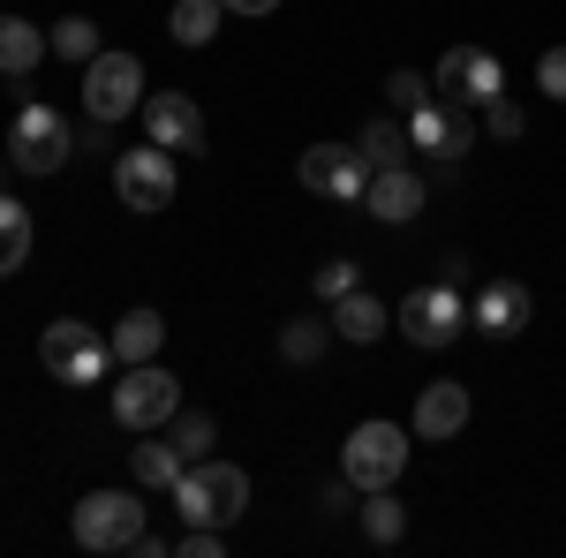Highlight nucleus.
Segmentation results:
<instances>
[{"label": "nucleus", "mask_w": 566, "mask_h": 558, "mask_svg": "<svg viewBox=\"0 0 566 558\" xmlns=\"http://www.w3.org/2000/svg\"><path fill=\"white\" fill-rule=\"evenodd\" d=\"M175 506H181V520L227 528V520H242V506H250V475L234 468V461H189L181 483H175Z\"/></svg>", "instance_id": "nucleus-1"}, {"label": "nucleus", "mask_w": 566, "mask_h": 558, "mask_svg": "<svg viewBox=\"0 0 566 558\" xmlns=\"http://www.w3.org/2000/svg\"><path fill=\"white\" fill-rule=\"evenodd\" d=\"M408 468V430L400 423H355L348 445H340V475H348L355 491L370 498V491H392Z\"/></svg>", "instance_id": "nucleus-2"}, {"label": "nucleus", "mask_w": 566, "mask_h": 558, "mask_svg": "<svg viewBox=\"0 0 566 558\" xmlns=\"http://www.w3.org/2000/svg\"><path fill=\"white\" fill-rule=\"evenodd\" d=\"M39 362H45V378H53V386H98V378H106V362H114V340H98L84 317H61V325H45Z\"/></svg>", "instance_id": "nucleus-3"}, {"label": "nucleus", "mask_w": 566, "mask_h": 558, "mask_svg": "<svg viewBox=\"0 0 566 558\" xmlns=\"http://www.w3.org/2000/svg\"><path fill=\"white\" fill-rule=\"evenodd\" d=\"M76 544L84 551H136L151 528H144V498L136 491H91L84 506H76Z\"/></svg>", "instance_id": "nucleus-4"}, {"label": "nucleus", "mask_w": 566, "mask_h": 558, "mask_svg": "<svg viewBox=\"0 0 566 558\" xmlns=\"http://www.w3.org/2000/svg\"><path fill=\"white\" fill-rule=\"evenodd\" d=\"M181 408V386L175 370H159V362H122V386H114V423L122 430H167V415Z\"/></svg>", "instance_id": "nucleus-5"}, {"label": "nucleus", "mask_w": 566, "mask_h": 558, "mask_svg": "<svg viewBox=\"0 0 566 558\" xmlns=\"http://www.w3.org/2000/svg\"><path fill=\"white\" fill-rule=\"evenodd\" d=\"M136 106H144V61L136 53H98V61H84V114L98 129L129 122Z\"/></svg>", "instance_id": "nucleus-6"}, {"label": "nucleus", "mask_w": 566, "mask_h": 558, "mask_svg": "<svg viewBox=\"0 0 566 558\" xmlns=\"http://www.w3.org/2000/svg\"><path fill=\"white\" fill-rule=\"evenodd\" d=\"M69 151H76L69 114H53V106H23V114H15V129H8V159H15L23 173H61V167H69Z\"/></svg>", "instance_id": "nucleus-7"}, {"label": "nucleus", "mask_w": 566, "mask_h": 558, "mask_svg": "<svg viewBox=\"0 0 566 558\" xmlns=\"http://www.w3.org/2000/svg\"><path fill=\"white\" fill-rule=\"evenodd\" d=\"M114 197L129 204V212H167L175 204V151H159V144H136L114 159Z\"/></svg>", "instance_id": "nucleus-8"}, {"label": "nucleus", "mask_w": 566, "mask_h": 558, "mask_svg": "<svg viewBox=\"0 0 566 558\" xmlns=\"http://www.w3.org/2000/svg\"><path fill=\"white\" fill-rule=\"evenodd\" d=\"M295 173H303V189L340 197V204H363V189H370V159H363L355 144H310Z\"/></svg>", "instance_id": "nucleus-9"}, {"label": "nucleus", "mask_w": 566, "mask_h": 558, "mask_svg": "<svg viewBox=\"0 0 566 558\" xmlns=\"http://www.w3.org/2000/svg\"><path fill=\"white\" fill-rule=\"evenodd\" d=\"M431 84L446 91V98H461V106H491V98L506 91V76H499V61H491L483 45H446Z\"/></svg>", "instance_id": "nucleus-10"}, {"label": "nucleus", "mask_w": 566, "mask_h": 558, "mask_svg": "<svg viewBox=\"0 0 566 558\" xmlns=\"http://www.w3.org/2000/svg\"><path fill=\"white\" fill-rule=\"evenodd\" d=\"M461 325H469V309H461L453 287H416V295L400 302V333H408L416 347H453Z\"/></svg>", "instance_id": "nucleus-11"}, {"label": "nucleus", "mask_w": 566, "mask_h": 558, "mask_svg": "<svg viewBox=\"0 0 566 558\" xmlns=\"http://www.w3.org/2000/svg\"><path fill=\"white\" fill-rule=\"evenodd\" d=\"M144 129H151V144L159 151H205V106L189 98V91H151L144 98Z\"/></svg>", "instance_id": "nucleus-12"}, {"label": "nucleus", "mask_w": 566, "mask_h": 558, "mask_svg": "<svg viewBox=\"0 0 566 558\" xmlns=\"http://www.w3.org/2000/svg\"><path fill=\"white\" fill-rule=\"evenodd\" d=\"M423 204H431V189H423V173H416V167H378V173H370V189H363V212L386 219V227H408Z\"/></svg>", "instance_id": "nucleus-13"}, {"label": "nucleus", "mask_w": 566, "mask_h": 558, "mask_svg": "<svg viewBox=\"0 0 566 558\" xmlns=\"http://www.w3.org/2000/svg\"><path fill=\"white\" fill-rule=\"evenodd\" d=\"M408 144H423V151H431V159H461V151H469V144H476V129H469V114H461V106H416V114H408Z\"/></svg>", "instance_id": "nucleus-14"}, {"label": "nucleus", "mask_w": 566, "mask_h": 558, "mask_svg": "<svg viewBox=\"0 0 566 558\" xmlns=\"http://www.w3.org/2000/svg\"><path fill=\"white\" fill-rule=\"evenodd\" d=\"M528 287L522 280H491L476 295V333H491V340H514V333H528Z\"/></svg>", "instance_id": "nucleus-15"}, {"label": "nucleus", "mask_w": 566, "mask_h": 558, "mask_svg": "<svg viewBox=\"0 0 566 558\" xmlns=\"http://www.w3.org/2000/svg\"><path fill=\"white\" fill-rule=\"evenodd\" d=\"M53 39H45L39 23H23V15H0V76H15V84H31V69H39Z\"/></svg>", "instance_id": "nucleus-16"}, {"label": "nucleus", "mask_w": 566, "mask_h": 558, "mask_svg": "<svg viewBox=\"0 0 566 558\" xmlns=\"http://www.w3.org/2000/svg\"><path fill=\"white\" fill-rule=\"evenodd\" d=\"M461 423H469V386H453V378L423 386V400H416V438H453Z\"/></svg>", "instance_id": "nucleus-17"}, {"label": "nucleus", "mask_w": 566, "mask_h": 558, "mask_svg": "<svg viewBox=\"0 0 566 558\" xmlns=\"http://www.w3.org/2000/svg\"><path fill=\"white\" fill-rule=\"evenodd\" d=\"M159 340H167V317L159 309H129L114 325V362H159Z\"/></svg>", "instance_id": "nucleus-18"}, {"label": "nucleus", "mask_w": 566, "mask_h": 558, "mask_svg": "<svg viewBox=\"0 0 566 558\" xmlns=\"http://www.w3.org/2000/svg\"><path fill=\"white\" fill-rule=\"evenodd\" d=\"M136 483H144V491H175L181 483V468H189V461H181V445L175 438H151V430H144V445H136Z\"/></svg>", "instance_id": "nucleus-19"}, {"label": "nucleus", "mask_w": 566, "mask_h": 558, "mask_svg": "<svg viewBox=\"0 0 566 558\" xmlns=\"http://www.w3.org/2000/svg\"><path fill=\"white\" fill-rule=\"evenodd\" d=\"M333 333H340V340H355V347H370L378 333H386V302L363 295V287H355V295H340V302H333Z\"/></svg>", "instance_id": "nucleus-20"}, {"label": "nucleus", "mask_w": 566, "mask_h": 558, "mask_svg": "<svg viewBox=\"0 0 566 558\" xmlns=\"http://www.w3.org/2000/svg\"><path fill=\"white\" fill-rule=\"evenodd\" d=\"M355 151L370 159V173H378V167H408V129H400L392 114H378V122H363V136H355Z\"/></svg>", "instance_id": "nucleus-21"}, {"label": "nucleus", "mask_w": 566, "mask_h": 558, "mask_svg": "<svg viewBox=\"0 0 566 558\" xmlns=\"http://www.w3.org/2000/svg\"><path fill=\"white\" fill-rule=\"evenodd\" d=\"M31 242H39L31 234V212L15 197H0V272H23L31 264Z\"/></svg>", "instance_id": "nucleus-22"}, {"label": "nucleus", "mask_w": 566, "mask_h": 558, "mask_svg": "<svg viewBox=\"0 0 566 558\" xmlns=\"http://www.w3.org/2000/svg\"><path fill=\"white\" fill-rule=\"evenodd\" d=\"M45 39H53V53H61V61H76V69L106 53V45H98V23H91V15H61V23H53Z\"/></svg>", "instance_id": "nucleus-23"}, {"label": "nucleus", "mask_w": 566, "mask_h": 558, "mask_svg": "<svg viewBox=\"0 0 566 558\" xmlns=\"http://www.w3.org/2000/svg\"><path fill=\"white\" fill-rule=\"evenodd\" d=\"M219 15H227L219 0H175V15H167V23H175L181 45H212L219 39Z\"/></svg>", "instance_id": "nucleus-24"}, {"label": "nucleus", "mask_w": 566, "mask_h": 558, "mask_svg": "<svg viewBox=\"0 0 566 558\" xmlns=\"http://www.w3.org/2000/svg\"><path fill=\"white\" fill-rule=\"evenodd\" d=\"M363 536H370V544H400V536H408V514H400L392 491H370V506H363Z\"/></svg>", "instance_id": "nucleus-25"}, {"label": "nucleus", "mask_w": 566, "mask_h": 558, "mask_svg": "<svg viewBox=\"0 0 566 558\" xmlns=\"http://www.w3.org/2000/svg\"><path fill=\"white\" fill-rule=\"evenodd\" d=\"M167 438L181 445V461H205L219 430H212V415H189V408H175V415H167Z\"/></svg>", "instance_id": "nucleus-26"}, {"label": "nucleus", "mask_w": 566, "mask_h": 558, "mask_svg": "<svg viewBox=\"0 0 566 558\" xmlns=\"http://www.w3.org/2000/svg\"><path fill=\"white\" fill-rule=\"evenodd\" d=\"M325 333H333V325H317V317H295V325L280 333V355H287V362H317V355H325Z\"/></svg>", "instance_id": "nucleus-27"}, {"label": "nucleus", "mask_w": 566, "mask_h": 558, "mask_svg": "<svg viewBox=\"0 0 566 558\" xmlns=\"http://www.w3.org/2000/svg\"><path fill=\"white\" fill-rule=\"evenodd\" d=\"M386 98L400 114H416V106H431V76H416V69H392L386 76Z\"/></svg>", "instance_id": "nucleus-28"}, {"label": "nucleus", "mask_w": 566, "mask_h": 558, "mask_svg": "<svg viewBox=\"0 0 566 558\" xmlns=\"http://www.w3.org/2000/svg\"><path fill=\"white\" fill-rule=\"evenodd\" d=\"M355 287H363V272H355V257H333V264H317V295H325V302L355 295Z\"/></svg>", "instance_id": "nucleus-29"}, {"label": "nucleus", "mask_w": 566, "mask_h": 558, "mask_svg": "<svg viewBox=\"0 0 566 558\" xmlns=\"http://www.w3.org/2000/svg\"><path fill=\"white\" fill-rule=\"evenodd\" d=\"M483 122H491V136H499V144H514V136L528 129V114H522V106H514V98H506V91H499V98L483 106Z\"/></svg>", "instance_id": "nucleus-30"}, {"label": "nucleus", "mask_w": 566, "mask_h": 558, "mask_svg": "<svg viewBox=\"0 0 566 558\" xmlns=\"http://www.w3.org/2000/svg\"><path fill=\"white\" fill-rule=\"evenodd\" d=\"M536 84L552 91V98H566V45H552V53L536 61Z\"/></svg>", "instance_id": "nucleus-31"}, {"label": "nucleus", "mask_w": 566, "mask_h": 558, "mask_svg": "<svg viewBox=\"0 0 566 558\" xmlns=\"http://www.w3.org/2000/svg\"><path fill=\"white\" fill-rule=\"evenodd\" d=\"M317 506H325V514H348V506H355V483H348V475H340V483H325V498H317Z\"/></svg>", "instance_id": "nucleus-32"}, {"label": "nucleus", "mask_w": 566, "mask_h": 558, "mask_svg": "<svg viewBox=\"0 0 566 558\" xmlns=\"http://www.w3.org/2000/svg\"><path fill=\"white\" fill-rule=\"evenodd\" d=\"M219 8H234V15H272L280 0H219Z\"/></svg>", "instance_id": "nucleus-33"}]
</instances>
